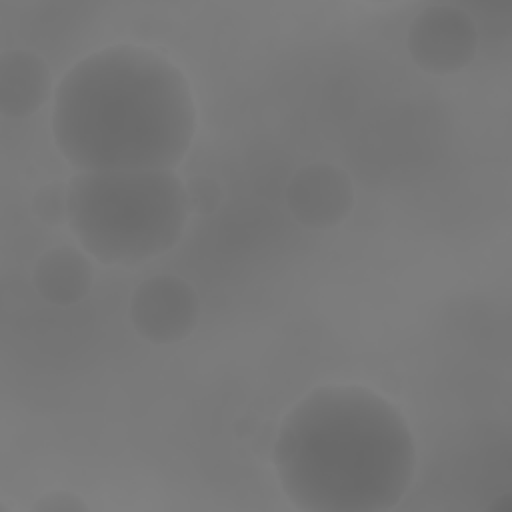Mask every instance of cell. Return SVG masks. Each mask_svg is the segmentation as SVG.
Here are the masks:
<instances>
[{
    "label": "cell",
    "mask_w": 512,
    "mask_h": 512,
    "mask_svg": "<svg viewBox=\"0 0 512 512\" xmlns=\"http://www.w3.org/2000/svg\"><path fill=\"white\" fill-rule=\"evenodd\" d=\"M34 512H88V504L74 492L54 490L32 504Z\"/></svg>",
    "instance_id": "11"
},
{
    "label": "cell",
    "mask_w": 512,
    "mask_h": 512,
    "mask_svg": "<svg viewBox=\"0 0 512 512\" xmlns=\"http://www.w3.org/2000/svg\"><path fill=\"white\" fill-rule=\"evenodd\" d=\"M172 170L78 172L68 180V226L106 266H138L178 244L188 222Z\"/></svg>",
    "instance_id": "3"
},
{
    "label": "cell",
    "mask_w": 512,
    "mask_h": 512,
    "mask_svg": "<svg viewBox=\"0 0 512 512\" xmlns=\"http://www.w3.org/2000/svg\"><path fill=\"white\" fill-rule=\"evenodd\" d=\"M474 18L454 4H430L408 26L406 48L418 68L428 74H454L466 68L478 52Z\"/></svg>",
    "instance_id": "4"
},
{
    "label": "cell",
    "mask_w": 512,
    "mask_h": 512,
    "mask_svg": "<svg viewBox=\"0 0 512 512\" xmlns=\"http://www.w3.org/2000/svg\"><path fill=\"white\" fill-rule=\"evenodd\" d=\"M284 198L298 224L312 230H328L352 212L354 186L342 168L328 162H312L292 174Z\"/></svg>",
    "instance_id": "6"
},
{
    "label": "cell",
    "mask_w": 512,
    "mask_h": 512,
    "mask_svg": "<svg viewBox=\"0 0 512 512\" xmlns=\"http://www.w3.org/2000/svg\"><path fill=\"white\" fill-rule=\"evenodd\" d=\"M138 336L152 344H174L188 338L200 318V298L190 282L158 274L140 282L128 306Z\"/></svg>",
    "instance_id": "5"
},
{
    "label": "cell",
    "mask_w": 512,
    "mask_h": 512,
    "mask_svg": "<svg viewBox=\"0 0 512 512\" xmlns=\"http://www.w3.org/2000/svg\"><path fill=\"white\" fill-rule=\"evenodd\" d=\"M196 132L188 78L160 52L114 44L58 82L52 136L78 172L172 170Z\"/></svg>",
    "instance_id": "1"
},
{
    "label": "cell",
    "mask_w": 512,
    "mask_h": 512,
    "mask_svg": "<svg viewBox=\"0 0 512 512\" xmlns=\"http://www.w3.org/2000/svg\"><path fill=\"white\" fill-rule=\"evenodd\" d=\"M272 464L306 512H382L406 494L416 448L404 416L358 384L310 390L280 422Z\"/></svg>",
    "instance_id": "2"
},
{
    "label": "cell",
    "mask_w": 512,
    "mask_h": 512,
    "mask_svg": "<svg viewBox=\"0 0 512 512\" xmlns=\"http://www.w3.org/2000/svg\"><path fill=\"white\" fill-rule=\"evenodd\" d=\"M488 510L490 512H508L510 510V496L508 494H502V496H498L490 506H488Z\"/></svg>",
    "instance_id": "12"
},
{
    "label": "cell",
    "mask_w": 512,
    "mask_h": 512,
    "mask_svg": "<svg viewBox=\"0 0 512 512\" xmlns=\"http://www.w3.org/2000/svg\"><path fill=\"white\" fill-rule=\"evenodd\" d=\"M184 190L190 212L200 216L214 214L224 200V190L214 176H192L188 182H184Z\"/></svg>",
    "instance_id": "10"
},
{
    "label": "cell",
    "mask_w": 512,
    "mask_h": 512,
    "mask_svg": "<svg viewBox=\"0 0 512 512\" xmlns=\"http://www.w3.org/2000/svg\"><path fill=\"white\" fill-rule=\"evenodd\" d=\"M50 94L52 74L44 58L20 48L0 54V112L6 118L38 112Z\"/></svg>",
    "instance_id": "7"
},
{
    "label": "cell",
    "mask_w": 512,
    "mask_h": 512,
    "mask_svg": "<svg viewBox=\"0 0 512 512\" xmlns=\"http://www.w3.org/2000/svg\"><path fill=\"white\" fill-rule=\"evenodd\" d=\"M40 298L56 306H72L88 296L94 284V268L84 252L74 246L46 250L32 272Z\"/></svg>",
    "instance_id": "8"
},
{
    "label": "cell",
    "mask_w": 512,
    "mask_h": 512,
    "mask_svg": "<svg viewBox=\"0 0 512 512\" xmlns=\"http://www.w3.org/2000/svg\"><path fill=\"white\" fill-rule=\"evenodd\" d=\"M32 212L48 226L68 222V184L48 182L40 186L32 196Z\"/></svg>",
    "instance_id": "9"
}]
</instances>
